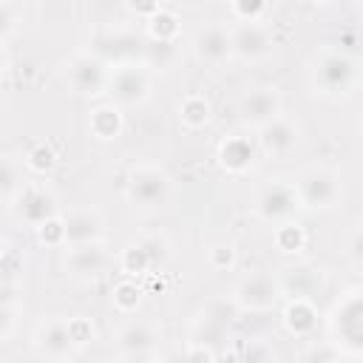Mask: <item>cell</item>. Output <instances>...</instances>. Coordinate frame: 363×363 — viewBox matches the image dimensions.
Instances as JSON below:
<instances>
[{"mask_svg": "<svg viewBox=\"0 0 363 363\" xmlns=\"http://www.w3.org/2000/svg\"><path fill=\"white\" fill-rule=\"evenodd\" d=\"M272 238H275V247H278L281 252H286V255H295V252H301V250L306 247V230H303L298 221H284V224H278Z\"/></svg>", "mask_w": 363, "mask_h": 363, "instance_id": "cell-25", "label": "cell"}, {"mask_svg": "<svg viewBox=\"0 0 363 363\" xmlns=\"http://www.w3.org/2000/svg\"><path fill=\"white\" fill-rule=\"evenodd\" d=\"M113 264L111 250L105 247V241H85V244H71L65 247V258L62 267L65 272L79 281V284H94L99 281Z\"/></svg>", "mask_w": 363, "mask_h": 363, "instance_id": "cell-10", "label": "cell"}, {"mask_svg": "<svg viewBox=\"0 0 363 363\" xmlns=\"http://www.w3.org/2000/svg\"><path fill=\"white\" fill-rule=\"evenodd\" d=\"M31 346H34V352L40 357L57 360V363L74 360L82 352L77 337H74V332H71V318H57V315H51V318L37 323V329L31 335Z\"/></svg>", "mask_w": 363, "mask_h": 363, "instance_id": "cell-8", "label": "cell"}, {"mask_svg": "<svg viewBox=\"0 0 363 363\" xmlns=\"http://www.w3.org/2000/svg\"><path fill=\"white\" fill-rule=\"evenodd\" d=\"M71 332H74L79 349H85L88 343L96 340V329H94V323H91L88 318H71Z\"/></svg>", "mask_w": 363, "mask_h": 363, "instance_id": "cell-34", "label": "cell"}, {"mask_svg": "<svg viewBox=\"0 0 363 363\" xmlns=\"http://www.w3.org/2000/svg\"><path fill=\"white\" fill-rule=\"evenodd\" d=\"M346 255H349L352 264L363 267V224L352 230V235H349V241H346Z\"/></svg>", "mask_w": 363, "mask_h": 363, "instance_id": "cell-35", "label": "cell"}, {"mask_svg": "<svg viewBox=\"0 0 363 363\" xmlns=\"http://www.w3.org/2000/svg\"><path fill=\"white\" fill-rule=\"evenodd\" d=\"M360 136H363V119H360Z\"/></svg>", "mask_w": 363, "mask_h": 363, "instance_id": "cell-39", "label": "cell"}, {"mask_svg": "<svg viewBox=\"0 0 363 363\" xmlns=\"http://www.w3.org/2000/svg\"><path fill=\"white\" fill-rule=\"evenodd\" d=\"M312 3H315V6H332L335 0H312Z\"/></svg>", "mask_w": 363, "mask_h": 363, "instance_id": "cell-38", "label": "cell"}, {"mask_svg": "<svg viewBox=\"0 0 363 363\" xmlns=\"http://www.w3.org/2000/svg\"><path fill=\"white\" fill-rule=\"evenodd\" d=\"M301 210H303V204H301V196H298L295 182H286V179H264L255 187L252 213L261 221L278 227L284 221H295V216Z\"/></svg>", "mask_w": 363, "mask_h": 363, "instance_id": "cell-3", "label": "cell"}, {"mask_svg": "<svg viewBox=\"0 0 363 363\" xmlns=\"http://www.w3.org/2000/svg\"><path fill=\"white\" fill-rule=\"evenodd\" d=\"M230 9L235 14L238 23H250V20H264L269 0H230Z\"/></svg>", "mask_w": 363, "mask_h": 363, "instance_id": "cell-31", "label": "cell"}, {"mask_svg": "<svg viewBox=\"0 0 363 363\" xmlns=\"http://www.w3.org/2000/svg\"><path fill=\"white\" fill-rule=\"evenodd\" d=\"M23 167H26V162H23V159H17L14 153H6V156H3L0 190H3V204H6V210H11V207H14V201L20 199V193L26 190Z\"/></svg>", "mask_w": 363, "mask_h": 363, "instance_id": "cell-23", "label": "cell"}, {"mask_svg": "<svg viewBox=\"0 0 363 363\" xmlns=\"http://www.w3.org/2000/svg\"><path fill=\"white\" fill-rule=\"evenodd\" d=\"M128 9L136 14V17H153L159 9H162V0H128Z\"/></svg>", "mask_w": 363, "mask_h": 363, "instance_id": "cell-36", "label": "cell"}, {"mask_svg": "<svg viewBox=\"0 0 363 363\" xmlns=\"http://www.w3.org/2000/svg\"><path fill=\"white\" fill-rule=\"evenodd\" d=\"M363 82V65L337 48H323L309 65V85L323 99H349Z\"/></svg>", "mask_w": 363, "mask_h": 363, "instance_id": "cell-1", "label": "cell"}, {"mask_svg": "<svg viewBox=\"0 0 363 363\" xmlns=\"http://www.w3.org/2000/svg\"><path fill=\"white\" fill-rule=\"evenodd\" d=\"M136 241L142 244V250L147 252V258H150L153 267H162V264L170 258V250H173V247H170V241H167L164 235H156V233H153V235H139Z\"/></svg>", "mask_w": 363, "mask_h": 363, "instance_id": "cell-30", "label": "cell"}, {"mask_svg": "<svg viewBox=\"0 0 363 363\" xmlns=\"http://www.w3.org/2000/svg\"><path fill=\"white\" fill-rule=\"evenodd\" d=\"M125 199L142 213H156L173 201V179L159 164H133L125 176Z\"/></svg>", "mask_w": 363, "mask_h": 363, "instance_id": "cell-2", "label": "cell"}, {"mask_svg": "<svg viewBox=\"0 0 363 363\" xmlns=\"http://www.w3.org/2000/svg\"><path fill=\"white\" fill-rule=\"evenodd\" d=\"M233 31V60L241 62H261L272 54L275 48V37L272 28L264 20H250V23H238Z\"/></svg>", "mask_w": 363, "mask_h": 363, "instance_id": "cell-15", "label": "cell"}, {"mask_svg": "<svg viewBox=\"0 0 363 363\" xmlns=\"http://www.w3.org/2000/svg\"><path fill=\"white\" fill-rule=\"evenodd\" d=\"M119 267H122V272H125V275H145V272H150V269H153V264H150V258H147V252L142 250V244H139V241H130V244L122 250Z\"/></svg>", "mask_w": 363, "mask_h": 363, "instance_id": "cell-28", "label": "cell"}, {"mask_svg": "<svg viewBox=\"0 0 363 363\" xmlns=\"http://www.w3.org/2000/svg\"><path fill=\"white\" fill-rule=\"evenodd\" d=\"M153 79L150 68L145 62H125L111 68V82H108V96L119 108H139L150 99Z\"/></svg>", "mask_w": 363, "mask_h": 363, "instance_id": "cell-7", "label": "cell"}, {"mask_svg": "<svg viewBox=\"0 0 363 363\" xmlns=\"http://www.w3.org/2000/svg\"><path fill=\"white\" fill-rule=\"evenodd\" d=\"M303 210L329 213L343 201V179L335 167H306L295 179Z\"/></svg>", "mask_w": 363, "mask_h": 363, "instance_id": "cell-5", "label": "cell"}, {"mask_svg": "<svg viewBox=\"0 0 363 363\" xmlns=\"http://www.w3.org/2000/svg\"><path fill=\"white\" fill-rule=\"evenodd\" d=\"M301 139H303L301 125H298L295 119L284 116V113L255 130L258 150H261L267 159H286V156H292V153L301 147Z\"/></svg>", "mask_w": 363, "mask_h": 363, "instance_id": "cell-13", "label": "cell"}, {"mask_svg": "<svg viewBox=\"0 0 363 363\" xmlns=\"http://www.w3.org/2000/svg\"><path fill=\"white\" fill-rule=\"evenodd\" d=\"M34 230H37L40 244H48V247H65L62 216H57V218H51V221H45V224H40V227H34Z\"/></svg>", "mask_w": 363, "mask_h": 363, "instance_id": "cell-33", "label": "cell"}, {"mask_svg": "<svg viewBox=\"0 0 363 363\" xmlns=\"http://www.w3.org/2000/svg\"><path fill=\"white\" fill-rule=\"evenodd\" d=\"M23 162H26V170H28V173L45 176V173H51V170L57 167V150H54L51 145H45V142H37V145L23 156Z\"/></svg>", "mask_w": 363, "mask_h": 363, "instance_id": "cell-26", "label": "cell"}, {"mask_svg": "<svg viewBox=\"0 0 363 363\" xmlns=\"http://www.w3.org/2000/svg\"><path fill=\"white\" fill-rule=\"evenodd\" d=\"M145 43H147V37H136L133 31L113 28V31L96 34L88 51H94L96 57H102L108 65H125V62H142Z\"/></svg>", "mask_w": 363, "mask_h": 363, "instance_id": "cell-14", "label": "cell"}, {"mask_svg": "<svg viewBox=\"0 0 363 363\" xmlns=\"http://www.w3.org/2000/svg\"><path fill=\"white\" fill-rule=\"evenodd\" d=\"M207 264H210L213 269H218V272L233 269V267H235V247H233L230 241L213 244V247L207 250Z\"/></svg>", "mask_w": 363, "mask_h": 363, "instance_id": "cell-32", "label": "cell"}, {"mask_svg": "<svg viewBox=\"0 0 363 363\" xmlns=\"http://www.w3.org/2000/svg\"><path fill=\"white\" fill-rule=\"evenodd\" d=\"M255 159V147L247 136H227L218 147V162L230 173H244Z\"/></svg>", "mask_w": 363, "mask_h": 363, "instance_id": "cell-19", "label": "cell"}, {"mask_svg": "<svg viewBox=\"0 0 363 363\" xmlns=\"http://www.w3.org/2000/svg\"><path fill=\"white\" fill-rule=\"evenodd\" d=\"M190 51L196 62L207 68H224L233 60V31L221 23H204L190 37Z\"/></svg>", "mask_w": 363, "mask_h": 363, "instance_id": "cell-12", "label": "cell"}, {"mask_svg": "<svg viewBox=\"0 0 363 363\" xmlns=\"http://www.w3.org/2000/svg\"><path fill=\"white\" fill-rule=\"evenodd\" d=\"M139 303H142V289H139L133 281H119V284L113 286V306H116L122 315L136 312Z\"/></svg>", "mask_w": 363, "mask_h": 363, "instance_id": "cell-29", "label": "cell"}, {"mask_svg": "<svg viewBox=\"0 0 363 363\" xmlns=\"http://www.w3.org/2000/svg\"><path fill=\"white\" fill-rule=\"evenodd\" d=\"M235 113L244 128L258 130L261 125H267L284 113V96L275 85H252L238 96Z\"/></svg>", "mask_w": 363, "mask_h": 363, "instance_id": "cell-11", "label": "cell"}, {"mask_svg": "<svg viewBox=\"0 0 363 363\" xmlns=\"http://www.w3.org/2000/svg\"><path fill=\"white\" fill-rule=\"evenodd\" d=\"M147 37L150 40H179V17L167 9H159L147 17Z\"/></svg>", "mask_w": 363, "mask_h": 363, "instance_id": "cell-27", "label": "cell"}, {"mask_svg": "<svg viewBox=\"0 0 363 363\" xmlns=\"http://www.w3.org/2000/svg\"><path fill=\"white\" fill-rule=\"evenodd\" d=\"M278 278H281V286H284L286 298H315L326 284V272L315 264L286 267Z\"/></svg>", "mask_w": 363, "mask_h": 363, "instance_id": "cell-18", "label": "cell"}, {"mask_svg": "<svg viewBox=\"0 0 363 363\" xmlns=\"http://www.w3.org/2000/svg\"><path fill=\"white\" fill-rule=\"evenodd\" d=\"M230 298L241 312H269L284 301V286L281 278L269 269H250L238 275L233 284Z\"/></svg>", "mask_w": 363, "mask_h": 363, "instance_id": "cell-4", "label": "cell"}, {"mask_svg": "<svg viewBox=\"0 0 363 363\" xmlns=\"http://www.w3.org/2000/svg\"><path fill=\"white\" fill-rule=\"evenodd\" d=\"M162 329L147 318L125 320L113 335V357L119 360H150L159 354Z\"/></svg>", "mask_w": 363, "mask_h": 363, "instance_id": "cell-6", "label": "cell"}, {"mask_svg": "<svg viewBox=\"0 0 363 363\" xmlns=\"http://www.w3.org/2000/svg\"><path fill=\"white\" fill-rule=\"evenodd\" d=\"M11 210L17 213L20 221H26L31 227H40V224L60 216V199L51 187L37 182V184H26V190L20 193V199L14 201Z\"/></svg>", "mask_w": 363, "mask_h": 363, "instance_id": "cell-16", "label": "cell"}, {"mask_svg": "<svg viewBox=\"0 0 363 363\" xmlns=\"http://www.w3.org/2000/svg\"><path fill=\"white\" fill-rule=\"evenodd\" d=\"M111 68L113 65H108L94 51H79L65 62V82L79 96H99V94H108Z\"/></svg>", "mask_w": 363, "mask_h": 363, "instance_id": "cell-9", "label": "cell"}, {"mask_svg": "<svg viewBox=\"0 0 363 363\" xmlns=\"http://www.w3.org/2000/svg\"><path fill=\"white\" fill-rule=\"evenodd\" d=\"M354 9H357V14H360V20H363V0H354Z\"/></svg>", "mask_w": 363, "mask_h": 363, "instance_id": "cell-37", "label": "cell"}, {"mask_svg": "<svg viewBox=\"0 0 363 363\" xmlns=\"http://www.w3.org/2000/svg\"><path fill=\"white\" fill-rule=\"evenodd\" d=\"M213 116V105L207 96L201 94H187L182 102H179V122L187 128V130H199L210 122Z\"/></svg>", "mask_w": 363, "mask_h": 363, "instance_id": "cell-24", "label": "cell"}, {"mask_svg": "<svg viewBox=\"0 0 363 363\" xmlns=\"http://www.w3.org/2000/svg\"><path fill=\"white\" fill-rule=\"evenodd\" d=\"M88 128H91V133L96 136V139H102V142H111V139H116L119 133H122V128H125V119H122V108L119 105H96L94 111H91V116H88Z\"/></svg>", "mask_w": 363, "mask_h": 363, "instance_id": "cell-21", "label": "cell"}, {"mask_svg": "<svg viewBox=\"0 0 363 363\" xmlns=\"http://www.w3.org/2000/svg\"><path fill=\"white\" fill-rule=\"evenodd\" d=\"M182 57V45L179 40H150L145 43V57L142 62L150 68V71H170Z\"/></svg>", "mask_w": 363, "mask_h": 363, "instance_id": "cell-22", "label": "cell"}, {"mask_svg": "<svg viewBox=\"0 0 363 363\" xmlns=\"http://www.w3.org/2000/svg\"><path fill=\"white\" fill-rule=\"evenodd\" d=\"M62 230H65V247L85 244V241H102L105 218L94 207H77L62 216Z\"/></svg>", "mask_w": 363, "mask_h": 363, "instance_id": "cell-17", "label": "cell"}, {"mask_svg": "<svg viewBox=\"0 0 363 363\" xmlns=\"http://www.w3.org/2000/svg\"><path fill=\"white\" fill-rule=\"evenodd\" d=\"M284 326L292 335H309L318 326V309L312 298H289L284 309Z\"/></svg>", "mask_w": 363, "mask_h": 363, "instance_id": "cell-20", "label": "cell"}]
</instances>
